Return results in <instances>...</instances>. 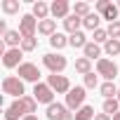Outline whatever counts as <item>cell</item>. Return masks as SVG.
Returning a JSON list of instances; mask_svg holds the SVG:
<instances>
[{"instance_id":"cell-1","label":"cell","mask_w":120,"mask_h":120,"mask_svg":"<svg viewBox=\"0 0 120 120\" xmlns=\"http://www.w3.org/2000/svg\"><path fill=\"white\" fill-rule=\"evenodd\" d=\"M42 66H45L49 73H54V75H61V73L66 71V66H68V59H66L61 52H47V54L42 56Z\"/></svg>"},{"instance_id":"cell-2","label":"cell","mask_w":120,"mask_h":120,"mask_svg":"<svg viewBox=\"0 0 120 120\" xmlns=\"http://www.w3.org/2000/svg\"><path fill=\"white\" fill-rule=\"evenodd\" d=\"M3 94L14 97V99H24V97H26L24 80H21L19 75H5V78H3Z\"/></svg>"},{"instance_id":"cell-3","label":"cell","mask_w":120,"mask_h":120,"mask_svg":"<svg viewBox=\"0 0 120 120\" xmlns=\"http://www.w3.org/2000/svg\"><path fill=\"white\" fill-rule=\"evenodd\" d=\"M85 97H87V90L82 87V85H75V87H71V92L66 94V108L68 111H80L82 106H85Z\"/></svg>"},{"instance_id":"cell-4","label":"cell","mask_w":120,"mask_h":120,"mask_svg":"<svg viewBox=\"0 0 120 120\" xmlns=\"http://www.w3.org/2000/svg\"><path fill=\"white\" fill-rule=\"evenodd\" d=\"M97 73L104 78V82H113V80L118 78V64L113 61V59L101 56L99 61H97Z\"/></svg>"},{"instance_id":"cell-5","label":"cell","mask_w":120,"mask_h":120,"mask_svg":"<svg viewBox=\"0 0 120 120\" xmlns=\"http://www.w3.org/2000/svg\"><path fill=\"white\" fill-rule=\"evenodd\" d=\"M94 12L101 17V19H106L108 24H113V21H118V14H120V10H118V5H113L111 0H99V3L94 5Z\"/></svg>"},{"instance_id":"cell-6","label":"cell","mask_w":120,"mask_h":120,"mask_svg":"<svg viewBox=\"0 0 120 120\" xmlns=\"http://www.w3.org/2000/svg\"><path fill=\"white\" fill-rule=\"evenodd\" d=\"M17 75L24 80V82H33V85H38L40 82V68H38V64H31V61H24L19 68H17Z\"/></svg>"},{"instance_id":"cell-7","label":"cell","mask_w":120,"mask_h":120,"mask_svg":"<svg viewBox=\"0 0 120 120\" xmlns=\"http://www.w3.org/2000/svg\"><path fill=\"white\" fill-rule=\"evenodd\" d=\"M38 24L40 21L33 14H21V19H19V33H21V38H35Z\"/></svg>"},{"instance_id":"cell-8","label":"cell","mask_w":120,"mask_h":120,"mask_svg":"<svg viewBox=\"0 0 120 120\" xmlns=\"http://www.w3.org/2000/svg\"><path fill=\"white\" fill-rule=\"evenodd\" d=\"M33 97H35L38 104H45V106L54 104V90H52L47 82H38V85H33Z\"/></svg>"},{"instance_id":"cell-9","label":"cell","mask_w":120,"mask_h":120,"mask_svg":"<svg viewBox=\"0 0 120 120\" xmlns=\"http://www.w3.org/2000/svg\"><path fill=\"white\" fill-rule=\"evenodd\" d=\"M47 85L54 90V94H68L71 92V80L66 78V75H54V73H49L47 75Z\"/></svg>"},{"instance_id":"cell-10","label":"cell","mask_w":120,"mask_h":120,"mask_svg":"<svg viewBox=\"0 0 120 120\" xmlns=\"http://www.w3.org/2000/svg\"><path fill=\"white\" fill-rule=\"evenodd\" d=\"M24 64V49L21 47H14V49H7L3 54V66L5 68H19Z\"/></svg>"},{"instance_id":"cell-11","label":"cell","mask_w":120,"mask_h":120,"mask_svg":"<svg viewBox=\"0 0 120 120\" xmlns=\"http://www.w3.org/2000/svg\"><path fill=\"white\" fill-rule=\"evenodd\" d=\"M3 115H5V120H19V118L24 120V118L28 115V111H26V106H24V101H21V99H14V101L5 108V113H3Z\"/></svg>"},{"instance_id":"cell-12","label":"cell","mask_w":120,"mask_h":120,"mask_svg":"<svg viewBox=\"0 0 120 120\" xmlns=\"http://www.w3.org/2000/svg\"><path fill=\"white\" fill-rule=\"evenodd\" d=\"M71 10H73V7L68 5V0H54V3L49 5V14H52L54 19H61V21H64L68 14H73Z\"/></svg>"},{"instance_id":"cell-13","label":"cell","mask_w":120,"mask_h":120,"mask_svg":"<svg viewBox=\"0 0 120 120\" xmlns=\"http://www.w3.org/2000/svg\"><path fill=\"white\" fill-rule=\"evenodd\" d=\"M31 14L38 21H45V19H49V5L45 0H38V3H33V7H31Z\"/></svg>"},{"instance_id":"cell-14","label":"cell","mask_w":120,"mask_h":120,"mask_svg":"<svg viewBox=\"0 0 120 120\" xmlns=\"http://www.w3.org/2000/svg\"><path fill=\"white\" fill-rule=\"evenodd\" d=\"M80 28H82V19H80V17H75V14H68V17L64 19V31H66L68 35L78 33Z\"/></svg>"},{"instance_id":"cell-15","label":"cell","mask_w":120,"mask_h":120,"mask_svg":"<svg viewBox=\"0 0 120 120\" xmlns=\"http://www.w3.org/2000/svg\"><path fill=\"white\" fill-rule=\"evenodd\" d=\"M66 111H68V108H66V104H59V101H54V104H49V106H47L45 115H47V120H59V118H61Z\"/></svg>"},{"instance_id":"cell-16","label":"cell","mask_w":120,"mask_h":120,"mask_svg":"<svg viewBox=\"0 0 120 120\" xmlns=\"http://www.w3.org/2000/svg\"><path fill=\"white\" fill-rule=\"evenodd\" d=\"M101 52H104V47L90 40V42L85 45V49H82V56H87L90 61H94V59H97V61H99V59H101Z\"/></svg>"},{"instance_id":"cell-17","label":"cell","mask_w":120,"mask_h":120,"mask_svg":"<svg viewBox=\"0 0 120 120\" xmlns=\"http://www.w3.org/2000/svg\"><path fill=\"white\" fill-rule=\"evenodd\" d=\"M21 33L19 31H7L5 35H3V42L7 45V49H14V47H21Z\"/></svg>"},{"instance_id":"cell-18","label":"cell","mask_w":120,"mask_h":120,"mask_svg":"<svg viewBox=\"0 0 120 120\" xmlns=\"http://www.w3.org/2000/svg\"><path fill=\"white\" fill-rule=\"evenodd\" d=\"M38 33L52 38V35L56 33V19H45V21H40V24H38Z\"/></svg>"},{"instance_id":"cell-19","label":"cell","mask_w":120,"mask_h":120,"mask_svg":"<svg viewBox=\"0 0 120 120\" xmlns=\"http://www.w3.org/2000/svg\"><path fill=\"white\" fill-rule=\"evenodd\" d=\"M49 45H52V49H56V52H61L64 47H68V35L66 33H54L52 38H49Z\"/></svg>"},{"instance_id":"cell-20","label":"cell","mask_w":120,"mask_h":120,"mask_svg":"<svg viewBox=\"0 0 120 120\" xmlns=\"http://www.w3.org/2000/svg\"><path fill=\"white\" fill-rule=\"evenodd\" d=\"M82 28H87V31H92V33H94V31H99V28H101V17H99L97 12H92L90 17H85V19H82Z\"/></svg>"},{"instance_id":"cell-21","label":"cell","mask_w":120,"mask_h":120,"mask_svg":"<svg viewBox=\"0 0 120 120\" xmlns=\"http://www.w3.org/2000/svg\"><path fill=\"white\" fill-rule=\"evenodd\" d=\"M87 42H90V40H87L85 31H78V33L68 35V45H71V47H75V49H85V45H87Z\"/></svg>"},{"instance_id":"cell-22","label":"cell","mask_w":120,"mask_h":120,"mask_svg":"<svg viewBox=\"0 0 120 120\" xmlns=\"http://www.w3.org/2000/svg\"><path fill=\"white\" fill-rule=\"evenodd\" d=\"M118 90H120V87H118L115 82H101V85H99V92H101L104 99H115V97H118Z\"/></svg>"},{"instance_id":"cell-23","label":"cell","mask_w":120,"mask_h":120,"mask_svg":"<svg viewBox=\"0 0 120 120\" xmlns=\"http://www.w3.org/2000/svg\"><path fill=\"white\" fill-rule=\"evenodd\" d=\"M75 73H80V75H87V73H92V61L87 56H78L75 59Z\"/></svg>"},{"instance_id":"cell-24","label":"cell","mask_w":120,"mask_h":120,"mask_svg":"<svg viewBox=\"0 0 120 120\" xmlns=\"http://www.w3.org/2000/svg\"><path fill=\"white\" fill-rule=\"evenodd\" d=\"M101 111H104L106 115H111V118H113V115L120 111V101H118V99H104V106H101Z\"/></svg>"},{"instance_id":"cell-25","label":"cell","mask_w":120,"mask_h":120,"mask_svg":"<svg viewBox=\"0 0 120 120\" xmlns=\"http://www.w3.org/2000/svg\"><path fill=\"white\" fill-rule=\"evenodd\" d=\"M73 14H75V17H80V19L90 17V14H92V7H90V3H75V5H73Z\"/></svg>"},{"instance_id":"cell-26","label":"cell","mask_w":120,"mask_h":120,"mask_svg":"<svg viewBox=\"0 0 120 120\" xmlns=\"http://www.w3.org/2000/svg\"><path fill=\"white\" fill-rule=\"evenodd\" d=\"M104 54H106V56H118V54H120V40H113V38H111V40L104 45Z\"/></svg>"},{"instance_id":"cell-27","label":"cell","mask_w":120,"mask_h":120,"mask_svg":"<svg viewBox=\"0 0 120 120\" xmlns=\"http://www.w3.org/2000/svg\"><path fill=\"white\" fill-rule=\"evenodd\" d=\"M82 80H85V82H82L85 90H94V87H99V73H94V71L87 73V75H82Z\"/></svg>"},{"instance_id":"cell-28","label":"cell","mask_w":120,"mask_h":120,"mask_svg":"<svg viewBox=\"0 0 120 120\" xmlns=\"http://www.w3.org/2000/svg\"><path fill=\"white\" fill-rule=\"evenodd\" d=\"M94 115H97V113H94V108H92V106H87V104H85L80 111H75V120H94Z\"/></svg>"},{"instance_id":"cell-29","label":"cell","mask_w":120,"mask_h":120,"mask_svg":"<svg viewBox=\"0 0 120 120\" xmlns=\"http://www.w3.org/2000/svg\"><path fill=\"white\" fill-rule=\"evenodd\" d=\"M0 7L5 14H19V0H3Z\"/></svg>"},{"instance_id":"cell-30","label":"cell","mask_w":120,"mask_h":120,"mask_svg":"<svg viewBox=\"0 0 120 120\" xmlns=\"http://www.w3.org/2000/svg\"><path fill=\"white\" fill-rule=\"evenodd\" d=\"M111 38H108V31L106 28H99V31H94L92 33V42H97V45H106Z\"/></svg>"},{"instance_id":"cell-31","label":"cell","mask_w":120,"mask_h":120,"mask_svg":"<svg viewBox=\"0 0 120 120\" xmlns=\"http://www.w3.org/2000/svg\"><path fill=\"white\" fill-rule=\"evenodd\" d=\"M21 49H24V54L26 52H35L38 49V38H24L21 40Z\"/></svg>"},{"instance_id":"cell-32","label":"cell","mask_w":120,"mask_h":120,"mask_svg":"<svg viewBox=\"0 0 120 120\" xmlns=\"http://www.w3.org/2000/svg\"><path fill=\"white\" fill-rule=\"evenodd\" d=\"M21 101H24V106H26L28 115H35V111H38V101H35V97H28V94H26Z\"/></svg>"},{"instance_id":"cell-33","label":"cell","mask_w":120,"mask_h":120,"mask_svg":"<svg viewBox=\"0 0 120 120\" xmlns=\"http://www.w3.org/2000/svg\"><path fill=\"white\" fill-rule=\"evenodd\" d=\"M108 38H113V40H120V19L118 21H113V24H108Z\"/></svg>"},{"instance_id":"cell-34","label":"cell","mask_w":120,"mask_h":120,"mask_svg":"<svg viewBox=\"0 0 120 120\" xmlns=\"http://www.w3.org/2000/svg\"><path fill=\"white\" fill-rule=\"evenodd\" d=\"M94 120H113V118H111V115H106V113H97V115H94Z\"/></svg>"},{"instance_id":"cell-35","label":"cell","mask_w":120,"mask_h":120,"mask_svg":"<svg viewBox=\"0 0 120 120\" xmlns=\"http://www.w3.org/2000/svg\"><path fill=\"white\" fill-rule=\"evenodd\" d=\"M24 120H40V118H38V115H26Z\"/></svg>"},{"instance_id":"cell-36","label":"cell","mask_w":120,"mask_h":120,"mask_svg":"<svg viewBox=\"0 0 120 120\" xmlns=\"http://www.w3.org/2000/svg\"><path fill=\"white\" fill-rule=\"evenodd\" d=\"M113 120H120V111H118V113H115V115H113Z\"/></svg>"},{"instance_id":"cell-37","label":"cell","mask_w":120,"mask_h":120,"mask_svg":"<svg viewBox=\"0 0 120 120\" xmlns=\"http://www.w3.org/2000/svg\"><path fill=\"white\" fill-rule=\"evenodd\" d=\"M115 99H118V101H120V90H118V97H115Z\"/></svg>"},{"instance_id":"cell-38","label":"cell","mask_w":120,"mask_h":120,"mask_svg":"<svg viewBox=\"0 0 120 120\" xmlns=\"http://www.w3.org/2000/svg\"><path fill=\"white\" fill-rule=\"evenodd\" d=\"M118 10H120V3H118Z\"/></svg>"}]
</instances>
